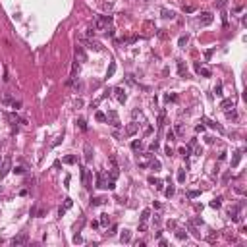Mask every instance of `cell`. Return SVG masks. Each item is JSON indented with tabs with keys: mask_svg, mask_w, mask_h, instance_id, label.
<instances>
[{
	"mask_svg": "<svg viewBox=\"0 0 247 247\" xmlns=\"http://www.w3.org/2000/svg\"><path fill=\"white\" fill-rule=\"evenodd\" d=\"M151 151H157L158 149V141H153V143H151V147H149Z\"/></svg>",
	"mask_w": 247,
	"mask_h": 247,
	"instance_id": "bcb514c9",
	"label": "cell"
},
{
	"mask_svg": "<svg viewBox=\"0 0 247 247\" xmlns=\"http://www.w3.org/2000/svg\"><path fill=\"white\" fill-rule=\"evenodd\" d=\"M75 160H77V158L74 157V154H68V157H64V158H62V162H64V164H75Z\"/></svg>",
	"mask_w": 247,
	"mask_h": 247,
	"instance_id": "484cf974",
	"label": "cell"
},
{
	"mask_svg": "<svg viewBox=\"0 0 247 247\" xmlns=\"http://www.w3.org/2000/svg\"><path fill=\"white\" fill-rule=\"evenodd\" d=\"M116 232H118V226H112V228H110V232H108V236H114Z\"/></svg>",
	"mask_w": 247,
	"mask_h": 247,
	"instance_id": "f907efd6",
	"label": "cell"
},
{
	"mask_svg": "<svg viewBox=\"0 0 247 247\" xmlns=\"http://www.w3.org/2000/svg\"><path fill=\"white\" fill-rule=\"evenodd\" d=\"M181 10H184L185 14H193L195 10H197V6H195L193 2H189V4H184V8H181Z\"/></svg>",
	"mask_w": 247,
	"mask_h": 247,
	"instance_id": "ffe728a7",
	"label": "cell"
},
{
	"mask_svg": "<svg viewBox=\"0 0 247 247\" xmlns=\"http://www.w3.org/2000/svg\"><path fill=\"white\" fill-rule=\"evenodd\" d=\"M178 72H180V75H181V77L187 75V66L184 64V60H178Z\"/></svg>",
	"mask_w": 247,
	"mask_h": 247,
	"instance_id": "2e32d148",
	"label": "cell"
},
{
	"mask_svg": "<svg viewBox=\"0 0 247 247\" xmlns=\"http://www.w3.org/2000/svg\"><path fill=\"white\" fill-rule=\"evenodd\" d=\"M191 149H193L191 145H187V147H181V149H180V154H181L184 158H187V157L191 154Z\"/></svg>",
	"mask_w": 247,
	"mask_h": 247,
	"instance_id": "7402d4cb",
	"label": "cell"
},
{
	"mask_svg": "<svg viewBox=\"0 0 247 247\" xmlns=\"http://www.w3.org/2000/svg\"><path fill=\"white\" fill-rule=\"evenodd\" d=\"M239 209H241V205H237V207H232L230 210H228V214H230V218L234 222H239L241 220V216H239Z\"/></svg>",
	"mask_w": 247,
	"mask_h": 247,
	"instance_id": "9c48e42d",
	"label": "cell"
},
{
	"mask_svg": "<svg viewBox=\"0 0 247 247\" xmlns=\"http://www.w3.org/2000/svg\"><path fill=\"white\" fill-rule=\"evenodd\" d=\"M166 137H168V139L172 141V139H174V131H168V133H166Z\"/></svg>",
	"mask_w": 247,
	"mask_h": 247,
	"instance_id": "6f0895ef",
	"label": "cell"
},
{
	"mask_svg": "<svg viewBox=\"0 0 247 247\" xmlns=\"http://www.w3.org/2000/svg\"><path fill=\"white\" fill-rule=\"evenodd\" d=\"M12 97H10V95H4V102H6V104H10V106H12Z\"/></svg>",
	"mask_w": 247,
	"mask_h": 247,
	"instance_id": "7bdbcfd3",
	"label": "cell"
},
{
	"mask_svg": "<svg viewBox=\"0 0 247 247\" xmlns=\"http://www.w3.org/2000/svg\"><path fill=\"white\" fill-rule=\"evenodd\" d=\"M191 224H193V226H199V224H203V218H195Z\"/></svg>",
	"mask_w": 247,
	"mask_h": 247,
	"instance_id": "681fc988",
	"label": "cell"
},
{
	"mask_svg": "<svg viewBox=\"0 0 247 247\" xmlns=\"http://www.w3.org/2000/svg\"><path fill=\"white\" fill-rule=\"evenodd\" d=\"M95 120H97V122H106V114H104V112H97V114H95Z\"/></svg>",
	"mask_w": 247,
	"mask_h": 247,
	"instance_id": "1f68e13d",
	"label": "cell"
},
{
	"mask_svg": "<svg viewBox=\"0 0 247 247\" xmlns=\"http://www.w3.org/2000/svg\"><path fill=\"white\" fill-rule=\"evenodd\" d=\"M226 116H228V118H232V120H236V116H237V114H236L234 110H232V112H230V110H226Z\"/></svg>",
	"mask_w": 247,
	"mask_h": 247,
	"instance_id": "ee69618b",
	"label": "cell"
},
{
	"mask_svg": "<svg viewBox=\"0 0 247 247\" xmlns=\"http://www.w3.org/2000/svg\"><path fill=\"white\" fill-rule=\"evenodd\" d=\"M114 93H116V99L120 100V102H126V99H127V95H126V91L122 89V87H116L114 89Z\"/></svg>",
	"mask_w": 247,
	"mask_h": 247,
	"instance_id": "4fadbf2b",
	"label": "cell"
},
{
	"mask_svg": "<svg viewBox=\"0 0 247 247\" xmlns=\"http://www.w3.org/2000/svg\"><path fill=\"white\" fill-rule=\"evenodd\" d=\"M230 106H234V99H224L222 102H220V108H222V110H228Z\"/></svg>",
	"mask_w": 247,
	"mask_h": 247,
	"instance_id": "ac0fdd59",
	"label": "cell"
},
{
	"mask_svg": "<svg viewBox=\"0 0 247 247\" xmlns=\"http://www.w3.org/2000/svg\"><path fill=\"white\" fill-rule=\"evenodd\" d=\"M106 184H108V181H106V174L99 172L97 174V187H99V189H106Z\"/></svg>",
	"mask_w": 247,
	"mask_h": 247,
	"instance_id": "ba28073f",
	"label": "cell"
},
{
	"mask_svg": "<svg viewBox=\"0 0 247 247\" xmlns=\"http://www.w3.org/2000/svg\"><path fill=\"white\" fill-rule=\"evenodd\" d=\"M12 108H16V110H17V108H21V102H20V100H12Z\"/></svg>",
	"mask_w": 247,
	"mask_h": 247,
	"instance_id": "60d3db41",
	"label": "cell"
},
{
	"mask_svg": "<svg viewBox=\"0 0 247 247\" xmlns=\"http://www.w3.org/2000/svg\"><path fill=\"white\" fill-rule=\"evenodd\" d=\"M87 44H89V48H93V50H100V48H102V47H100V43H97V41H93V39L87 41Z\"/></svg>",
	"mask_w": 247,
	"mask_h": 247,
	"instance_id": "4316f807",
	"label": "cell"
},
{
	"mask_svg": "<svg viewBox=\"0 0 247 247\" xmlns=\"http://www.w3.org/2000/svg\"><path fill=\"white\" fill-rule=\"evenodd\" d=\"M81 181H83V187L85 189H91L93 187V180H91V172L83 166L81 168Z\"/></svg>",
	"mask_w": 247,
	"mask_h": 247,
	"instance_id": "7a4b0ae2",
	"label": "cell"
},
{
	"mask_svg": "<svg viewBox=\"0 0 247 247\" xmlns=\"http://www.w3.org/2000/svg\"><path fill=\"white\" fill-rule=\"evenodd\" d=\"M114 74H116V64L110 62V66H108V72H106V77H112Z\"/></svg>",
	"mask_w": 247,
	"mask_h": 247,
	"instance_id": "f1b7e54d",
	"label": "cell"
},
{
	"mask_svg": "<svg viewBox=\"0 0 247 247\" xmlns=\"http://www.w3.org/2000/svg\"><path fill=\"white\" fill-rule=\"evenodd\" d=\"M106 122L110 124V126H114V127H118V126H120V118H118V112H114V110H110V112H108V116H106Z\"/></svg>",
	"mask_w": 247,
	"mask_h": 247,
	"instance_id": "52a82bcc",
	"label": "cell"
},
{
	"mask_svg": "<svg viewBox=\"0 0 247 247\" xmlns=\"http://www.w3.org/2000/svg\"><path fill=\"white\" fill-rule=\"evenodd\" d=\"M187 228H189V232H193V236H195V237H201V234H199L197 230H195V226H193V224H191V222L187 224Z\"/></svg>",
	"mask_w": 247,
	"mask_h": 247,
	"instance_id": "8d00e7d4",
	"label": "cell"
},
{
	"mask_svg": "<svg viewBox=\"0 0 247 247\" xmlns=\"http://www.w3.org/2000/svg\"><path fill=\"white\" fill-rule=\"evenodd\" d=\"M162 17H166V20H174L176 14H174L172 10H162Z\"/></svg>",
	"mask_w": 247,
	"mask_h": 247,
	"instance_id": "f546056e",
	"label": "cell"
},
{
	"mask_svg": "<svg viewBox=\"0 0 247 247\" xmlns=\"http://www.w3.org/2000/svg\"><path fill=\"white\" fill-rule=\"evenodd\" d=\"M12 170V158L10 157H6L2 160V166H0V180H2V178H6V174Z\"/></svg>",
	"mask_w": 247,
	"mask_h": 247,
	"instance_id": "3957f363",
	"label": "cell"
},
{
	"mask_svg": "<svg viewBox=\"0 0 247 247\" xmlns=\"http://www.w3.org/2000/svg\"><path fill=\"white\" fill-rule=\"evenodd\" d=\"M195 70H197V74H201L203 77H210V70L205 66H201V62H195Z\"/></svg>",
	"mask_w": 247,
	"mask_h": 247,
	"instance_id": "8fae6325",
	"label": "cell"
},
{
	"mask_svg": "<svg viewBox=\"0 0 247 247\" xmlns=\"http://www.w3.org/2000/svg\"><path fill=\"white\" fill-rule=\"evenodd\" d=\"M212 52H214V50H212V48H209V50H205V58H210V56H212Z\"/></svg>",
	"mask_w": 247,
	"mask_h": 247,
	"instance_id": "c3c4849f",
	"label": "cell"
},
{
	"mask_svg": "<svg viewBox=\"0 0 247 247\" xmlns=\"http://www.w3.org/2000/svg\"><path fill=\"white\" fill-rule=\"evenodd\" d=\"M153 224H154V226H158V224H160V216H158V214H154V218H153Z\"/></svg>",
	"mask_w": 247,
	"mask_h": 247,
	"instance_id": "f6af8a7d",
	"label": "cell"
},
{
	"mask_svg": "<svg viewBox=\"0 0 247 247\" xmlns=\"http://www.w3.org/2000/svg\"><path fill=\"white\" fill-rule=\"evenodd\" d=\"M131 149H133L135 151V153H137V151H141V149H143V141H133V143H131Z\"/></svg>",
	"mask_w": 247,
	"mask_h": 247,
	"instance_id": "83f0119b",
	"label": "cell"
},
{
	"mask_svg": "<svg viewBox=\"0 0 247 247\" xmlns=\"http://www.w3.org/2000/svg\"><path fill=\"white\" fill-rule=\"evenodd\" d=\"M239 160H241V151H237V153H234V157H232V168H237Z\"/></svg>",
	"mask_w": 247,
	"mask_h": 247,
	"instance_id": "e0dca14e",
	"label": "cell"
},
{
	"mask_svg": "<svg viewBox=\"0 0 247 247\" xmlns=\"http://www.w3.org/2000/svg\"><path fill=\"white\" fill-rule=\"evenodd\" d=\"M151 168H153L154 172H157V170H160V162H158L157 158H153V160H151Z\"/></svg>",
	"mask_w": 247,
	"mask_h": 247,
	"instance_id": "836d02e7",
	"label": "cell"
},
{
	"mask_svg": "<svg viewBox=\"0 0 247 247\" xmlns=\"http://www.w3.org/2000/svg\"><path fill=\"white\" fill-rule=\"evenodd\" d=\"M212 20H214V17H212V14H210V12H203V14L199 16V25H201V27L210 25V23H212Z\"/></svg>",
	"mask_w": 247,
	"mask_h": 247,
	"instance_id": "277c9868",
	"label": "cell"
},
{
	"mask_svg": "<svg viewBox=\"0 0 247 247\" xmlns=\"http://www.w3.org/2000/svg\"><path fill=\"white\" fill-rule=\"evenodd\" d=\"M228 180H230V172H226V174H224V178H222V181H224V184H226Z\"/></svg>",
	"mask_w": 247,
	"mask_h": 247,
	"instance_id": "816d5d0a",
	"label": "cell"
},
{
	"mask_svg": "<svg viewBox=\"0 0 247 247\" xmlns=\"http://www.w3.org/2000/svg\"><path fill=\"white\" fill-rule=\"evenodd\" d=\"M75 60H79V62H87V54H85L83 47H75Z\"/></svg>",
	"mask_w": 247,
	"mask_h": 247,
	"instance_id": "7c38bea8",
	"label": "cell"
},
{
	"mask_svg": "<svg viewBox=\"0 0 247 247\" xmlns=\"http://www.w3.org/2000/svg\"><path fill=\"white\" fill-rule=\"evenodd\" d=\"M187 195H189L191 199H195V197H199V195H201V191H199V189H193V191H189Z\"/></svg>",
	"mask_w": 247,
	"mask_h": 247,
	"instance_id": "f35d334b",
	"label": "cell"
},
{
	"mask_svg": "<svg viewBox=\"0 0 247 247\" xmlns=\"http://www.w3.org/2000/svg\"><path fill=\"white\" fill-rule=\"evenodd\" d=\"M149 184H153L157 189H162V181L158 180V178H153V176H151V178H149Z\"/></svg>",
	"mask_w": 247,
	"mask_h": 247,
	"instance_id": "603a6c76",
	"label": "cell"
},
{
	"mask_svg": "<svg viewBox=\"0 0 247 247\" xmlns=\"http://www.w3.org/2000/svg\"><path fill=\"white\" fill-rule=\"evenodd\" d=\"M203 122H205V124H209V127H212V130H216L218 133H224V127L220 126V124H216L214 120H210V118H203Z\"/></svg>",
	"mask_w": 247,
	"mask_h": 247,
	"instance_id": "30bf717a",
	"label": "cell"
},
{
	"mask_svg": "<svg viewBox=\"0 0 247 247\" xmlns=\"http://www.w3.org/2000/svg\"><path fill=\"white\" fill-rule=\"evenodd\" d=\"M147 230V224H139V232H145Z\"/></svg>",
	"mask_w": 247,
	"mask_h": 247,
	"instance_id": "11a10c76",
	"label": "cell"
},
{
	"mask_svg": "<svg viewBox=\"0 0 247 247\" xmlns=\"http://www.w3.org/2000/svg\"><path fill=\"white\" fill-rule=\"evenodd\" d=\"M74 241H75V243H81L83 239H81V236H75V237H74Z\"/></svg>",
	"mask_w": 247,
	"mask_h": 247,
	"instance_id": "9f6ffc18",
	"label": "cell"
},
{
	"mask_svg": "<svg viewBox=\"0 0 247 247\" xmlns=\"http://www.w3.org/2000/svg\"><path fill=\"white\" fill-rule=\"evenodd\" d=\"M14 172H16V174H23V168L17 166V168H14Z\"/></svg>",
	"mask_w": 247,
	"mask_h": 247,
	"instance_id": "f5cc1de1",
	"label": "cell"
},
{
	"mask_svg": "<svg viewBox=\"0 0 247 247\" xmlns=\"http://www.w3.org/2000/svg\"><path fill=\"white\" fill-rule=\"evenodd\" d=\"M85 160H87V162L93 160V149H91V145H89V143L85 145Z\"/></svg>",
	"mask_w": 247,
	"mask_h": 247,
	"instance_id": "d6986e66",
	"label": "cell"
},
{
	"mask_svg": "<svg viewBox=\"0 0 247 247\" xmlns=\"http://www.w3.org/2000/svg\"><path fill=\"white\" fill-rule=\"evenodd\" d=\"M176 237H178L180 241H184V239H187V234H185L184 230H178V232H176Z\"/></svg>",
	"mask_w": 247,
	"mask_h": 247,
	"instance_id": "d6a6232c",
	"label": "cell"
},
{
	"mask_svg": "<svg viewBox=\"0 0 247 247\" xmlns=\"http://www.w3.org/2000/svg\"><path fill=\"white\" fill-rule=\"evenodd\" d=\"M120 241H122V243H130V241H131V232L130 230H124L120 234Z\"/></svg>",
	"mask_w": 247,
	"mask_h": 247,
	"instance_id": "5bb4252c",
	"label": "cell"
},
{
	"mask_svg": "<svg viewBox=\"0 0 247 247\" xmlns=\"http://www.w3.org/2000/svg\"><path fill=\"white\" fill-rule=\"evenodd\" d=\"M216 237H218V234H210V236L207 237V241H210V243H212V241L216 239Z\"/></svg>",
	"mask_w": 247,
	"mask_h": 247,
	"instance_id": "7dc6e473",
	"label": "cell"
},
{
	"mask_svg": "<svg viewBox=\"0 0 247 247\" xmlns=\"http://www.w3.org/2000/svg\"><path fill=\"white\" fill-rule=\"evenodd\" d=\"M214 91H216V95L220 97V95H222V83H218L216 87H214Z\"/></svg>",
	"mask_w": 247,
	"mask_h": 247,
	"instance_id": "b9f144b4",
	"label": "cell"
},
{
	"mask_svg": "<svg viewBox=\"0 0 247 247\" xmlns=\"http://www.w3.org/2000/svg\"><path fill=\"white\" fill-rule=\"evenodd\" d=\"M112 23V16H99L95 20V29L100 31V33H106V29Z\"/></svg>",
	"mask_w": 247,
	"mask_h": 247,
	"instance_id": "6da1fadb",
	"label": "cell"
},
{
	"mask_svg": "<svg viewBox=\"0 0 247 247\" xmlns=\"http://www.w3.org/2000/svg\"><path fill=\"white\" fill-rule=\"evenodd\" d=\"M187 41H189L187 37H180V41H178V43H180V47H185V44H187Z\"/></svg>",
	"mask_w": 247,
	"mask_h": 247,
	"instance_id": "ab89813d",
	"label": "cell"
},
{
	"mask_svg": "<svg viewBox=\"0 0 247 247\" xmlns=\"http://www.w3.org/2000/svg\"><path fill=\"white\" fill-rule=\"evenodd\" d=\"M149 218H151V210H149V209H145L143 212H141V224H147Z\"/></svg>",
	"mask_w": 247,
	"mask_h": 247,
	"instance_id": "cb8c5ba5",
	"label": "cell"
},
{
	"mask_svg": "<svg viewBox=\"0 0 247 247\" xmlns=\"http://www.w3.org/2000/svg\"><path fill=\"white\" fill-rule=\"evenodd\" d=\"M166 154H168V157H172V154H174V151H172V147H166Z\"/></svg>",
	"mask_w": 247,
	"mask_h": 247,
	"instance_id": "db71d44e",
	"label": "cell"
},
{
	"mask_svg": "<svg viewBox=\"0 0 247 247\" xmlns=\"http://www.w3.org/2000/svg\"><path fill=\"white\" fill-rule=\"evenodd\" d=\"M178 181H180V184H184V181H185V170L178 172Z\"/></svg>",
	"mask_w": 247,
	"mask_h": 247,
	"instance_id": "d590c367",
	"label": "cell"
},
{
	"mask_svg": "<svg viewBox=\"0 0 247 247\" xmlns=\"http://www.w3.org/2000/svg\"><path fill=\"white\" fill-rule=\"evenodd\" d=\"M77 124H79V130H83V131H87V122L83 120V118H79V120H77Z\"/></svg>",
	"mask_w": 247,
	"mask_h": 247,
	"instance_id": "74e56055",
	"label": "cell"
},
{
	"mask_svg": "<svg viewBox=\"0 0 247 247\" xmlns=\"http://www.w3.org/2000/svg\"><path fill=\"white\" fill-rule=\"evenodd\" d=\"M137 130H139V124L130 122V124L126 126V131H124V133H126V137H133V135L137 133Z\"/></svg>",
	"mask_w": 247,
	"mask_h": 247,
	"instance_id": "8992f818",
	"label": "cell"
},
{
	"mask_svg": "<svg viewBox=\"0 0 247 247\" xmlns=\"http://www.w3.org/2000/svg\"><path fill=\"white\" fill-rule=\"evenodd\" d=\"M72 205H74V201H72V199H66V201H64V207H60V210H58V214L62 216L68 209H72Z\"/></svg>",
	"mask_w": 247,
	"mask_h": 247,
	"instance_id": "9a60e30c",
	"label": "cell"
},
{
	"mask_svg": "<svg viewBox=\"0 0 247 247\" xmlns=\"http://www.w3.org/2000/svg\"><path fill=\"white\" fill-rule=\"evenodd\" d=\"M174 191H176V189H174V185H168L166 189H164V195H166V197H172Z\"/></svg>",
	"mask_w": 247,
	"mask_h": 247,
	"instance_id": "e575fe53",
	"label": "cell"
},
{
	"mask_svg": "<svg viewBox=\"0 0 247 247\" xmlns=\"http://www.w3.org/2000/svg\"><path fill=\"white\" fill-rule=\"evenodd\" d=\"M100 224H102V226H108V224H110V216H108V214H100Z\"/></svg>",
	"mask_w": 247,
	"mask_h": 247,
	"instance_id": "4dcf8cb0",
	"label": "cell"
},
{
	"mask_svg": "<svg viewBox=\"0 0 247 247\" xmlns=\"http://www.w3.org/2000/svg\"><path fill=\"white\" fill-rule=\"evenodd\" d=\"M27 241H29V237H27V234L23 232V234H20V236H16V237H14L10 243H12L14 247H20V245H25Z\"/></svg>",
	"mask_w": 247,
	"mask_h": 247,
	"instance_id": "5b68a950",
	"label": "cell"
},
{
	"mask_svg": "<svg viewBox=\"0 0 247 247\" xmlns=\"http://www.w3.org/2000/svg\"><path fill=\"white\" fill-rule=\"evenodd\" d=\"M102 203H106L104 197H93L91 199V207H99V205H102Z\"/></svg>",
	"mask_w": 247,
	"mask_h": 247,
	"instance_id": "44dd1931",
	"label": "cell"
},
{
	"mask_svg": "<svg viewBox=\"0 0 247 247\" xmlns=\"http://www.w3.org/2000/svg\"><path fill=\"white\" fill-rule=\"evenodd\" d=\"M220 205H222V197H214L210 201V207L212 209H220Z\"/></svg>",
	"mask_w": 247,
	"mask_h": 247,
	"instance_id": "d4e9b609",
	"label": "cell"
}]
</instances>
